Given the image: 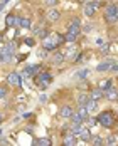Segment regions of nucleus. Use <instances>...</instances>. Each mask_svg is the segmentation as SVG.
<instances>
[{
	"instance_id": "obj_2",
	"label": "nucleus",
	"mask_w": 118,
	"mask_h": 146,
	"mask_svg": "<svg viewBox=\"0 0 118 146\" xmlns=\"http://www.w3.org/2000/svg\"><path fill=\"white\" fill-rule=\"evenodd\" d=\"M105 18H106V22H110V24L118 22V7L115 3H110V5L106 7V10H105Z\"/></svg>"
},
{
	"instance_id": "obj_3",
	"label": "nucleus",
	"mask_w": 118,
	"mask_h": 146,
	"mask_svg": "<svg viewBox=\"0 0 118 146\" xmlns=\"http://www.w3.org/2000/svg\"><path fill=\"white\" fill-rule=\"evenodd\" d=\"M98 123H101L105 128H111V126L115 124V116H113V112H110V111L101 112L99 118H98Z\"/></svg>"
},
{
	"instance_id": "obj_27",
	"label": "nucleus",
	"mask_w": 118,
	"mask_h": 146,
	"mask_svg": "<svg viewBox=\"0 0 118 146\" xmlns=\"http://www.w3.org/2000/svg\"><path fill=\"white\" fill-rule=\"evenodd\" d=\"M101 87H111V81H101Z\"/></svg>"
},
{
	"instance_id": "obj_29",
	"label": "nucleus",
	"mask_w": 118,
	"mask_h": 146,
	"mask_svg": "<svg viewBox=\"0 0 118 146\" xmlns=\"http://www.w3.org/2000/svg\"><path fill=\"white\" fill-rule=\"evenodd\" d=\"M25 45L32 47V45H34V39H25Z\"/></svg>"
},
{
	"instance_id": "obj_5",
	"label": "nucleus",
	"mask_w": 118,
	"mask_h": 146,
	"mask_svg": "<svg viewBox=\"0 0 118 146\" xmlns=\"http://www.w3.org/2000/svg\"><path fill=\"white\" fill-rule=\"evenodd\" d=\"M7 82L10 86H15V87H20L22 86V79H20V74L19 72H10L7 76Z\"/></svg>"
},
{
	"instance_id": "obj_30",
	"label": "nucleus",
	"mask_w": 118,
	"mask_h": 146,
	"mask_svg": "<svg viewBox=\"0 0 118 146\" xmlns=\"http://www.w3.org/2000/svg\"><path fill=\"white\" fill-rule=\"evenodd\" d=\"M93 145H103V139L101 138H95L93 139Z\"/></svg>"
},
{
	"instance_id": "obj_16",
	"label": "nucleus",
	"mask_w": 118,
	"mask_h": 146,
	"mask_svg": "<svg viewBox=\"0 0 118 146\" xmlns=\"http://www.w3.org/2000/svg\"><path fill=\"white\" fill-rule=\"evenodd\" d=\"M30 24H32V22H30V18L20 17V27H22V29H29V27H30Z\"/></svg>"
},
{
	"instance_id": "obj_14",
	"label": "nucleus",
	"mask_w": 118,
	"mask_h": 146,
	"mask_svg": "<svg viewBox=\"0 0 118 146\" xmlns=\"http://www.w3.org/2000/svg\"><path fill=\"white\" fill-rule=\"evenodd\" d=\"M59 15H61V14H59L58 10H54V9L47 12V18H49L51 22H56V20H58V18H59Z\"/></svg>"
},
{
	"instance_id": "obj_4",
	"label": "nucleus",
	"mask_w": 118,
	"mask_h": 146,
	"mask_svg": "<svg viewBox=\"0 0 118 146\" xmlns=\"http://www.w3.org/2000/svg\"><path fill=\"white\" fill-rule=\"evenodd\" d=\"M117 69H118V64L115 61H105V62L98 64V67H96V71H99V72H103V71H117Z\"/></svg>"
},
{
	"instance_id": "obj_23",
	"label": "nucleus",
	"mask_w": 118,
	"mask_h": 146,
	"mask_svg": "<svg viewBox=\"0 0 118 146\" xmlns=\"http://www.w3.org/2000/svg\"><path fill=\"white\" fill-rule=\"evenodd\" d=\"M86 76H88V69H83V71H78L74 77H76V79H84Z\"/></svg>"
},
{
	"instance_id": "obj_12",
	"label": "nucleus",
	"mask_w": 118,
	"mask_h": 146,
	"mask_svg": "<svg viewBox=\"0 0 118 146\" xmlns=\"http://www.w3.org/2000/svg\"><path fill=\"white\" fill-rule=\"evenodd\" d=\"M84 108L89 111V112H93V111L98 109V103H96V99H89L86 104H84Z\"/></svg>"
},
{
	"instance_id": "obj_22",
	"label": "nucleus",
	"mask_w": 118,
	"mask_h": 146,
	"mask_svg": "<svg viewBox=\"0 0 118 146\" xmlns=\"http://www.w3.org/2000/svg\"><path fill=\"white\" fill-rule=\"evenodd\" d=\"M34 143H36V145H44V146H49V145H51V139H47V138H40V139H36Z\"/></svg>"
},
{
	"instance_id": "obj_19",
	"label": "nucleus",
	"mask_w": 118,
	"mask_h": 146,
	"mask_svg": "<svg viewBox=\"0 0 118 146\" xmlns=\"http://www.w3.org/2000/svg\"><path fill=\"white\" fill-rule=\"evenodd\" d=\"M103 94H105V92L101 91V89H95L93 94H91V99H96V101H98L99 97H103Z\"/></svg>"
},
{
	"instance_id": "obj_18",
	"label": "nucleus",
	"mask_w": 118,
	"mask_h": 146,
	"mask_svg": "<svg viewBox=\"0 0 118 146\" xmlns=\"http://www.w3.org/2000/svg\"><path fill=\"white\" fill-rule=\"evenodd\" d=\"M64 59H66V57H64V54H61V52H56V54H54V57H52V61H54L56 64H61Z\"/></svg>"
},
{
	"instance_id": "obj_20",
	"label": "nucleus",
	"mask_w": 118,
	"mask_h": 146,
	"mask_svg": "<svg viewBox=\"0 0 118 146\" xmlns=\"http://www.w3.org/2000/svg\"><path fill=\"white\" fill-rule=\"evenodd\" d=\"M76 34H71V32H68V34H66V37H64V40H66V42H69V44H73V42H74V40H76Z\"/></svg>"
},
{
	"instance_id": "obj_9",
	"label": "nucleus",
	"mask_w": 118,
	"mask_h": 146,
	"mask_svg": "<svg viewBox=\"0 0 118 146\" xmlns=\"http://www.w3.org/2000/svg\"><path fill=\"white\" fill-rule=\"evenodd\" d=\"M7 27H14V25H20V17H15V15H7V20H5Z\"/></svg>"
},
{
	"instance_id": "obj_26",
	"label": "nucleus",
	"mask_w": 118,
	"mask_h": 146,
	"mask_svg": "<svg viewBox=\"0 0 118 146\" xmlns=\"http://www.w3.org/2000/svg\"><path fill=\"white\" fill-rule=\"evenodd\" d=\"M7 96V87H0V99H3Z\"/></svg>"
},
{
	"instance_id": "obj_8",
	"label": "nucleus",
	"mask_w": 118,
	"mask_h": 146,
	"mask_svg": "<svg viewBox=\"0 0 118 146\" xmlns=\"http://www.w3.org/2000/svg\"><path fill=\"white\" fill-rule=\"evenodd\" d=\"M68 32H71V34H76V36L81 32V20H79V18H74V20L69 24V27H68Z\"/></svg>"
},
{
	"instance_id": "obj_21",
	"label": "nucleus",
	"mask_w": 118,
	"mask_h": 146,
	"mask_svg": "<svg viewBox=\"0 0 118 146\" xmlns=\"http://www.w3.org/2000/svg\"><path fill=\"white\" fill-rule=\"evenodd\" d=\"M36 71H37V66H30V67H25L24 74H25V76H32Z\"/></svg>"
},
{
	"instance_id": "obj_1",
	"label": "nucleus",
	"mask_w": 118,
	"mask_h": 146,
	"mask_svg": "<svg viewBox=\"0 0 118 146\" xmlns=\"http://www.w3.org/2000/svg\"><path fill=\"white\" fill-rule=\"evenodd\" d=\"M62 42H66V40H64V37L61 36V34H47V37H44L42 47L47 49V51H54Z\"/></svg>"
},
{
	"instance_id": "obj_13",
	"label": "nucleus",
	"mask_w": 118,
	"mask_h": 146,
	"mask_svg": "<svg viewBox=\"0 0 118 146\" xmlns=\"http://www.w3.org/2000/svg\"><path fill=\"white\" fill-rule=\"evenodd\" d=\"M73 114H74V111L71 106H64L62 109H61V116L62 118H73Z\"/></svg>"
},
{
	"instance_id": "obj_28",
	"label": "nucleus",
	"mask_w": 118,
	"mask_h": 146,
	"mask_svg": "<svg viewBox=\"0 0 118 146\" xmlns=\"http://www.w3.org/2000/svg\"><path fill=\"white\" fill-rule=\"evenodd\" d=\"M117 141H118V139L115 138V136H111V138H108V139H106V143H108V145H115Z\"/></svg>"
},
{
	"instance_id": "obj_24",
	"label": "nucleus",
	"mask_w": 118,
	"mask_h": 146,
	"mask_svg": "<svg viewBox=\"0 0 118 146\" xmlns=\"http://www.w3.org/2000/svg\"><path fill=\"white\" fill-rule=\"evenodd\" d=\"M95 124H96V119H95V118H88L86 126H88V128H91V126H95Z\"/></svg>"
},
{
	"instance_id": "obj_6",
	"label": "nucleus",
	"mask_w": 118,
	"mask_h": 146,
	"mask_svg": "<svg viewBox=\"0 0 118 146\" xmlns=\"http://www.w3.org/2000/svg\"><path fill=\"white\" fill-rule=\"evenodd\" d=\"M96 10H98V2H86V5H84V15L93 17Z\"/></svg>"
},
{
	"instance_id": "obj_10",
	"label": "nucleus",
	"mask_w": 118,
	"mask_h": 146,
	"mask_svg": "<svg viewBox=\"0 0 118 146\" xmlns=\"http://www.w3.org/2000/svg\"><path fill=\"white\" fill-rule=\"evenodd\" d=\"M105 97H106V99H110V101H117L118 94H117V91H115L113 87H108V89L105 91Z\"/></svg>"
},
{
	"instance_id": "obj_17",
	"label": "nucleus",
	"mask_w": 118,
	"mask_h": 146,
	"mask_svg": "<svg viewBox=\"0 0 118 146\" xmlns=\"http://www.w3.org/2000/svg\"><path fill=\"white\" fill-rule=\"evenodd\" d=\"M34 32H36V36H39V37H47V30L44 29V27H37V29H34Z\"/></svg>"
},
{
	"instance_id": "obj_25",
	"label": "nucleus",
	"mask_w": 118,
	"mask_h": 146,
	"mask_svg": "<svg viewBox=\"0 0 118 146\" xmlns=\"http://www.w3.org/2000/svg\"><path fill=\"white\" fill-rule=\"evenodd\" d=\"M58 2H59V0H44V3H46L47 7H54Z\"/></svg>"
},
{
	"instance_id": "obj_7",
	"label": "nucleus",
	"mask_w": 118,
	"mask_h": 146,
	"mask_svg": "<svg viewBox=\"0 0 118 146\" xmlns=\"http://www.w3.org/2000/svg\"><path fill=\"white\" fill-rule=\"evenodd\" d=\"M36 82H37V86L39 87H46L49 82H51V74H47V72H42L37 76V79H36Z\"/></svg>"
},
{
	"instance_id": "obj_15",
	"label": "nucleus",
	"mask_w": 118,
	"mask_h": 146,
	"mask_svg": "<svg viewBox=\"0 0 118 146\" xmlns=\"http://www.w3.org/2000/svg\"><path fill=\"white\" fill-rule=\"evenodd\" d=\"M89 99H91V97H89L88 94H79V97H78V104H79V106H84V104H86V103H88Z\"/></svg>"
},
{
	"instance_id": "obj_31",
	"label": "nucleus",
	"mask_w": 118,
	"mask_h": 146,
	"mask_svg": "<svg viewBox=\"0 0 118 146\" xmlns=\"http://www.w3.org/2000/svg\"><path fill=\"white\" fill-rule=\"evenodd\" d=\"M0 123H2V114H0Z\"/></svg>"
},
{
	"instance_id": "obj_11",
	"label": "nucleus",
	"mask_w": 118,
	"mask_h": 146,
	"mask_svg": "<svg viewBox=\"0 0 118 146\" xmlns=\"http://www.w3.org/2000/svg\"><path fill=\"white\" fill-rule=\"evenodd\" d=\"M76 143H78V141H76V134H74V133L71 131V133H69V134H68V136L64 138V145L69 146V145H76Z\"/></svg>"
}]
</instances>
